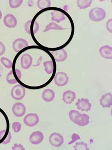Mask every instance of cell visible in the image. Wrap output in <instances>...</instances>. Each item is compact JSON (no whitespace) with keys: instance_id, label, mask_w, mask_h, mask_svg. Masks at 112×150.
Wrapping results in <instances>:
<instances>
[{"instance_id":"obj_1","label":"cell","mask_w":112,"mask_h":150,"mask_svg":"<svg viewBox=\"0 0 112 150\" xmlns=\"http://www.w3.org/2000/svg\"><path fill=\"white\" fill-rule=\"evenodd\" d=\"M69 116L72 121L79 126H85L89 124L90 121V117L88 115L86 114H81L77 110H71Z\"/></svg>"},{"instance_id":"obj_2","label":"cell","mask_w":112,"mask_h":150,"mask_svg":"<svg viewBox=\"0 0 112 150\" xmlns=\"http://www.w3.org/2000/svg\"><path fill=\"white\" fill-rule=\"evenodd\" d=\"M89 16L93 22H99L104 19L106 16V13L102 8H94L89 11Z\"/></svg>"},{"instance_id":"obj_3","label":"cell","mask_w":112,"mask_h":150,"mask_svg":"<svg viewBox=\"0 0 112 150\" xmlns=\"http://www.w3.org/2000/svg\"><path fill=\"white\" fill-rule=\"evenodd\" d=\"M51 11L50 14L51 15L52 21L59 23L65 21L66 19L65 15L68 14L66 12L62 9L57 8H50Z\"/></svg>"},{"instance_id":"obj_4","label":"cell","mask_w":112,"mask_h":150,"mask_svg":"<svg viewBox=\"0 0 112 150\" xmlns=\"http://www.w3.org/2000/svg\"><path fill=\"white\" fill-rule=\"evenodd\" d=\"M10 94L12 98L15 100H22L26 95V89L20 84H17L12 89Z\"/></svg>"},{"instance_id":"obj_5","label":"cell","mask_w":112,"mask_h":150,"mask_svg":"<svg viewBox=\"0 0 112 150\" xmlns=\"http://www.w3.org/2000/svg\"><path fill=\"white\" fill-rule=\"evenodd\" d=\"M22 76L21 71L16 69L12 70L8 74L6 80L9 84H12L17 83L18 80L21 79Z\"/></svg>"},{"instance_id":"obj_6","label":"cell","mask_w":112,"mask_h":150,"mask_svg":"<svg viewBox=\"0 0 112 150\" xmlns=\"http://www.w3.org/2000/svg\"><path fill=\"white\" fill-rule=\"evenodd\" d=\"M39 121L38 115L36 113L28 114L24 118L23 122L28 127H33L38 124Z\"/></svg>"},{"instance_id":"obj_7","label":"cell","mask_w":112,"mask_h":150,"mask_svg":"<svg viewBox=\"0 0 112 150\" xmlns=\"http://www.w3.org/2000/svg\"><path fill=\"white\" fill-rule=\"evenodd\" d=\"M69 81V77L67 74L64 72H59L55 76V83L58 86H65L67 84Z\"/></svg>"},{"instance_id":"obj_8","label":"cell","mask_w":112,"mask_h":150,"mask_svg":"<svg viewBox=\"0 0 112 150\" xmlns=\"http://www.w3.org/2000/svg\"><path fill=\"white\" fill-rule=\"evenodd\" d=\"M49 141L52 146L56 147H60L64 142L63 136L58 133L54 132L50 135Z\"/></svg>"},{"instance_id":"obj_9","label":"cell","mask_w":112,"mask_h":150,"mask_svg":"<svg viewBox=\"0 0 112 150\" xmlns=\"http://www.w3.org/2000/svg\"><path fill=\"white\" fill-rule=\"evenodd\" d=\"M12 112L13 114L16 117H22L26 113V108L22 103H16L12 107Z\"/></svg>"},{"instance_id":"obj_10","label":"cell","mask_w":112,"mask_h":150,"mask_svg":"<svg viewBox=\"0 0 112 150\" xmlns=\"http://www.w3.org/2000/svg\"><path fill=\"white\" fill-rule=\"evenodd\" d=\"M52 55L54 60L58 62L64 61L67 58V52L63 49L52 51Z\"/></svg>"},{"instance_id":"obj_11","label":"cell","mask_w":112,"mask_h":150,"mask_svg":"<svg viewBox=\"0 0 112 150\" xmlns=\"http://www.w3.org/2000/svg\"><path fill=\"white\" fill-rule=\"evenodd\" d=\"M76 105L77 109L83 112H88L91 110L92 104L89 102L88 99L82 98L78 99V101L76 103Z\"/></svg>"},{"instance_id":"obj_12","label":"cell","mask_w":112,"mask_h":150,"mask_svg":"<svg viewBox=\"0 0 112 150\" xmlns=\"http://www.w3.org/2000/svg\"><path fill=\"white\" fill-rule=\"evenodd\" d=\"M29 44L26 40L23 38L17 39L13 44V48L15 52L18 53L21 50L27 47Z\"/></svg>"},{"instance_id":"obj_13","label":"cell","mask_w":112,"mask_h":150,"mask_svg":"<svg viewBox=\"0 0 112 150\" xmlns=\"http://www.w3.org/2000/svg\"><path fill=\"white\" fill-rule=\"evenodd\" d=\"M44 139V136L42 132L40 131L33 132L30 135L29 140L31 144L37 145L42 142Z\"/></svg>"},{"instance_id":"obj_14","label":"cell","mask_w":112,"mask_h":150,"mask_svg":"<svg viewBox=\"0 0 112 150\" xmlns=\"http://www.w3.org/2000/svg\"><path fill=\"white\" fill-rule=\"evenodd\" d=\"M4 23L8 28H15L17 25V18L13 15L8 14L4 17Z\"/></svg>"},{"instance_id":"obj_15","label":"cell","mask_w":112,"mask_h":150,"mask_svg":"<svg viewBox=\"0 0 112 150\" xmlns=\"http://www.w3.org/2000/svg\"><path fill=\"white\" fill-rule=\"evenodd\" d=\"M33 62V58L32 56L29 54L23 55L21 58V65L24 69H29L31 66Z\"/></svg>"},{"instance_id":"obj_16","label":"cell","mask_w":112,"mask_h":150,"mask_svg":"<svg viewBox=\"0 0 112 150\" xmlns=\"http://www.w3.org/2000/svg\"><path fill=\"white\" fill-rule=\"evenodd\" d=\"M100 104L103 108H110L112 104V96L110 93L103 95L100 99Z\"/></svg>"},{"instance_id":"obj_17","label":"cell","mask_w":112,"mask_h":150,"mask_svg":"<svg viewBox=\"0 0 112 150\" xmlns=\"http://www.w3.org/2000/svg\"><path fill=\"white\" fill-rule=\"evenodd\" d=\"M99 53L104 58L112 59V48L109 45H104L99 49Z\"/></svg>"},{"instance_id":"obj_18","label":"cell","mask_w":112,"mask_h":150,"mask_svg":"<svg viewBox=\"0 0 112 150\" xmlns=\"http://www.w3.org/2000/svg\"><path fill=\"white\" fill-rule=\"evenodd\" d=\"M11 139V134L10 131L5 129L0 131V143L3 144H8Z\"/></svg>"},{"instance_id":"obj_19","label":"cell","mask_w":112,"mask_h":150,"mask_svg":"<svg viewBox=\"0 0 112 150\" xmlns=\"http://www.w3.org/2000/svg\"><path fill=\"white\" fill-rule=\"evenodd\" d=\"M76 98V94L71 91H67L64 92L62 100L66 104H71Z\"/></svg>"},{"instance_id":"obj_20","label":"cell","mask_w":112,"mask_h":150,"mask_svg":"<svg viewBox=\"0 0 112 150\" xmlns=\"http://www.w3.org/2000/svg\"><path fill=\"white\" fill-rule=\"evenodd\" d=\"M42 97L45 101L50 102L54 100L55 97V93L52 89H46L42 92Z\"/></svg>"},{"instance_id":"obj_21","label":"cell","mask_w":112,"mask_h":150,"mask_svg":"<svg viewBox=\"0 0 112 150\" xmlns=\"http://www.w3.org/2000/svg\"><path fill=\"white\" fill-rule=\"evenodd\" d=\"M45 71L48 74H52L54 72V64L52 61H46L43 63Z\"/></svg>"},{"instance_id":"obj_22","label":"cell","mask_w":112,"mask_h":150,"mask_svg":"<svg viewBox=\"0 0 112 150\" xmlns=\"http://www.w3.org/2000/svg\"><path fill=\"white\" fill-rule=\"evenodd\" d=\"M51 5L50 0H38L37 2V7L41 10H43L50 7Z\"/></svg>"},{"instance_id":"obj_23","label":"cell","mask_w":112,"mask_h":150,"mask_svg":"<svg viewBox=\"0 0 112 150\" xmlns=\"http://www.w3.org/2000/svg\"><path fill=\"white\" fill-rule=\"evenodd\" d=\"M92 1V0H78L77 2V5L80 9H86L90 6Z\"/></svg>"},{"instance_id":"obj_24","label":"cell","mask_w":112,"mask_h":150,"mask_svg":"<svg viewBox=\"0 0 112 150\" xmlns=\"http://www.w3.org/2000/svg\"><path fill=\"white\" fill-rule=\"evenodd\" d=\"M66 29L65 28H62L59 25L53 22H50L48 25H47L46 28L43 30V32L49 31L50 30H63Z\"/></svg>"},{"instance_id":"obj_25","label":"cell","mask_w":112,"mask_h":150,"mask_svg":"<svg viewBox=\"0 0 112 150\" xmlns=\"http://www.w3.org/2000/svg\"><path fill=\"white\" fill-rule=\"evenodd\" d=\"M39 29V24L35 21H32L30 25L31 35H34L37 33Z\"/></svg>"},{"instance_id":"obj_26","label":"cell","mask_w":112,"mask_h":150,"mask_svg":"<svg viewBox=\"0 0 112 150\" xmlns=\"http://www.w3.org/2000/svg\"><path fill=\"white\" fill-rule=\"evenodd\" d=\"M1 62L5 68L10 69L13 67V63L9 59L5 57H1Z\"/></svg>"},{"instance_id":"obj_27","label":"cell","mask_w":112,"mask_h":150,"mask_svg":"<svg viewBox=\"0 0 112 150\" xmlns=\"http://www.w3.org/2000/svg\"><path fill=\"white\" fill-rule=\"evenodd\" d=\"M23 1V0H9V6L12 8H17L21 6Z\"/></svg>"},{"instance_id":"obj_28","label":"cell","mask_w":112,"mask_h":150,"mask_svg":"<svg viewBox=\"0 0 112 150\" xmlns=\"http://www.w3.org/2000/svg\"><path fill=\"white\" fill-rule=\"evenodd\" d=\"M74 148L76 150H88V144L83 142L76 143V145L74 146Z\"/></svg>"},{"instance_id":"obj_29","label":"cell","mask_w":112,"mask_h":150,"mask_svg":"<svg viewBox=\"0 0 112 150\" xmlns=\"http://www.w3.org/2000/svg\"><path fill=\"white\" fill-rule=\"evenodd\" d=\"M12 128L15 132L18 133L21 131L22 128V125L19 122H14L12 124Z\"/></svg>"},{"instance_id":"obj_30","label":"cell","mask_w":112,"mask_h":150,"mask_svg":"<svg viewBox=\"0 0 112 150\" xmlns=\"http://www.w3.org/2000/svg\"><path fill=\"white\" fill-rule=\"evenodd\" d=\"M32 20L28 21L27 22L25 23L24 28L27 33L28 34L31 35L30 33V25L31 24Z\"/></svg>"},{"instance_id":"obj_31","label":"cell","mask_w":112,"mask_h":150,"mask_svg":"<svg viewBox=\"0 0 112 150\" xmlns=\"http://www.w3.org/2000/svg\"><path fill=\"white\" fill-rule=\"evenodd\" d=\"M112 18L110 19L107 21L106 23V28L108 31L110 32V33H112Z\"/></svg>"},{"instance_id":"obj_32","label":"cell","mask_w":112,"mask_h":150,"mask_svg":"<svg viewBox=\"0 0 112 150\" xmlns=\"http://www.w3.org/2000/svg\"><path fill=\"white\" fill-rule=\"evenodd\" d=\"M12 149L13 150H24L25 149L21 144H15L14 146L12 147Z\"/></svg>"},{"instance_id":"obj_33","label":"cell","mask_w":112,"mask_h":150,"mask_svg":"<svg viewBox=\"0 0 112 150\" xmlns=\"http://www.w3.org/2000/svg\"><path fill=\"white\" fill-rule=\"evenodd\" d=\"M5 51L6 47L4 45L1 41H0V56H2L4 54Z\"/></svg>"},{"instance_id":"obj_34","label":"cell","mask_w":112,"mask_h":150,"mask_svg":"<svg viewBox=\"0 0 112 150\" xmlns=\"http://www.w3.org/2000/svg\"><path fill=\"white\" fill-rule=\"evenodd\" d=\"M3 71V68L2 65H0V78L1 77V74L2 73Z\"/></svg>"},{"instance_id":"obj_35","label":"cell","mask_w":112,"mask_h":150,"mask_svg":"<svg viewBox=\"0 0 112 150\" xmlns=\"http://www.w3.org/2000/svg\"><path fill=\"white\" fill-rule=\"evenodd\" d=\"M2 13L1 11L0 10V20H1V19L2 18Z\"/></svg>"}]
</instances>
